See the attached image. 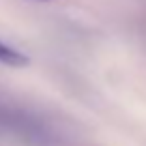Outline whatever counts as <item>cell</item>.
<instances>
[{"label": "cell", "mask_w": 146, "mask_h": 146, "mask_svg": "<svg viewBox=\"0 0 146 146\" xmlns=\"http://www.w3.org/2000/svg\"><path fill=\"white\" fill-rule=\"evenodd\" d=\"M0 62L7 64V67H26V64L30 62V58H28L26 54H22V52L13 50L11 45L0 41Z\"/></svg>", "instance_id": "1"}]
</instances>
